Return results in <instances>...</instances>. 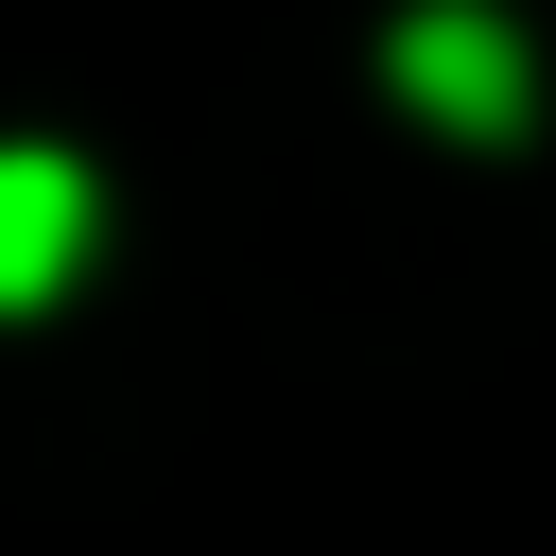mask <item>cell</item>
I'll list each match as a JSON object with an SVG mask.
<instances>
[{"label":"cell","mask_w":556,"mask_h":556,"mask_svg":"<svg viewBox=\"0 0 556 556\" xmlns=\"http://www.w3.org/2000/svg\"><path fill=\"white\" fill-rule=\"evenodd\" d=\"M87 261V174L52 139H0V295H52Z\"/></svg>","instance_id":"6da1fadb"},{"label":"cell","mask_w":556,"mask_h":556,"mask_svg":"<svg viewBox=\"0 0 556 556\" xmlns=\"http://www.w3.org/2000/svg\"><path fill=\"white\" fill-rule=\"evenodd\" d=\"M400 87H434V104L469 122V139H504V104H521V70H504V35H486L469 0H434V17L400 35Z\"/></svg>","instance_id":"7a4b0ae2"}]
</instances>
